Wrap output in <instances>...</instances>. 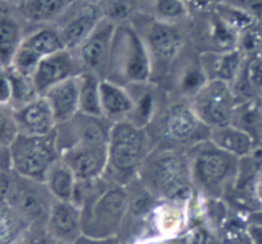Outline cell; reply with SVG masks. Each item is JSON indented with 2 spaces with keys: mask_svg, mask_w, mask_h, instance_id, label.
I'll return each mask as SVG.
<instances>
[{
  "mask_svg": "<svg viewBox=\"0 0 262 244\" xmlns=\"http://www.w3.org/2000/svg\"><path fill=\"white\" fill-rule=\"evenodd\" d=\"M72 202L82 211V235L105 240L119 229L129 209V193L127 187L102 176L92 182H78Z\"/></svg>",
  "mask_w": 262,
  "mask_h": 244,
  "instance_id": "obj_1",
  "label": "cell"
},
{
  "mask_svg": "<svg viewBox=\"0 0 262 244\" xmlns=\"http://www.w3.org/2000/svg\"><path fill=\"white\" fill-rule=\"evenodd\" d=\"M138 179L151 196L165 201L184 202L196 192L187 151L155 147Z\"/></svg>",
  "mask_w": 262,
  "mask_h": 244,
  "instance_id": "obj_2",
  "label": "cell"
},
{
  "mask_svg": "<svg viewBox=\"0 0 262 244\" xmlns=\"http://www.w3.org/2000/svg\"><path fill=\"white\" fill-rule=\"evenodd\" d=\"M152 150V140L147 128L138 127L129 120L114 123L110 128L104 178L128 187L137 181L141 169Z\"/></svg>",
  "mask_w": 262,
  "mask_h": 244,
  "instance_id": "obj_3",
  "label": "cell"
},
{
  "mask_svg": "<svg viewBox=\"0 0 262 244\" xmlns=\"http://www.w3.org/2000/svg\"><path fill=\"white\" fill-rule=\"evenodd\" d=\"M187 155L197 193L206 198L219 199L234 189L242 159L220 150L210 141L193 146L187 151Z\"/></svg>",
  "mask_w": 262,
  "mask_h": 244,
  "instance_id": "obj_4",
  "label": "cell"
},
{
  "mask_svg": "<svg viewBox=\"0 0 262 244\" xmlns=\"http://www.w3.org/2000/svg\"><path fill=\"white\" fill-rule=\"evenodd\" d=\"M151 74L152 56L145 40L132 26H118L105 79L128 87L148 83Z\"/></svg>",
  "mask_w": 262,
  "mask_h": 244,
  "instance_id": "obj_5",
  "label": "cell"
},
{
  "mask_svg": "<svg viewBox=\"0 0 262 244\" xmlns=\"http://www.w3.org/2000/svg\"><path fill=\"white\" fill-rule=\"evenodd\" d=\"M151 124H155L160 145L156 148L188 151L199 143L209 141L210 130L200 120L189 101H176L159 110ZM150 124V125H151Z\"/></svg>",
  "mask_w": 262,
  "mask_h": 244,
  "instance_id": "obj_6",
  "label": "cell"
},
{
  "mask_svg": "<svg viewBox=\"0 0 262 244\" xmlns=\"http://www.w3.org/2000/svg\"><path fill=\"white\" fill-rule=\"evenodd\" d=\"M8 150L13 173L41 184L45 183L54 164L60 160L56 130L48 136L18 135Z\"/></svg>",
  "mask_w": 262,
  "mask_h": 244,
  "instance_id": "obj_7",
  "label": "cell"
},
{
  "mask_svg": "<svg viewBox=\"0 0 262 244\" xmlns=\"http://www.w3.org/2000/svg\"><path fill=\"white\" fill-rule=\"evenodd\" d=\"M189 104L205 125L216 128L232 123L238 102L232 84L224 81L210 79L189 99Z\"/></svg>",
  "mask_w": 262,
  "mask_h": 244,
  "instance_id": "obj_8",
  "label": "cell"
},
{
  "mask_svg": "<svg viewBox=\"0 0 262 244\" xmlns=\"http://www.w3.org/2000/svg\"><path fill=\"white\" fill-rule=\"evenodd\" d=\"M46 194L50 193L45 184L36 183L15 174V179L7 181L3 196L5 197L8 206L12 207L23 219L30 221L43 217L48 219L53 202L46 199Z\"/></svg>",
  "mask_w": 262,
  "mask_h": 244,
  "instance_id": "obj_9",
  "label": "cell"
},
{
  "mask_svg": "<svg viewBox=\"0 0 262 244\" xmlns=\"http://www.w3.org/2000/svg\"><path fill=\"white\" fill-rule=\"evenodd\" d=\"M117 27V23L104 17L91 35L73 51L82 72H92L105 78Z\"/></svg>",
  "mask_w": 262,
  "mask_h": 244,
  "instance_id": "obj_10",
  "label": "cell"
},
{
  "mask_svg": "<svg viewBox=\"0 0 262 244\" xmlns=\"http://www.w3.org/2000/svg\"><path fill=\"white\" fill-rule=\"evenodd\" d=\"M63 49L66 48L56 28H40L25 36L9 68L32 77L41 60Z\"/></svg>",
  "mask_w": 262,
  "mask_h": 244,
  "instance_id": "obj_11",
  "label": "cell"
},
{
  "mask_svg": "<svg viewBox=\"0 0 262 244\" xmlns=\"http://www.w3.org/2000/svg\"><path fill=\"white\" fill-rule=\"evenodd\" d=\"M60 160L73 171L78 182H92L105 175L107 145L71 143L59 150Z\"/></svg>",
  "mask_w": 262,
  "mask_h": 244,
  "instance_id": "obj_12",
  "label": "cell"
},
{
  "mask_svg": "<svg viewBox=\"0 0 262 244\" xmlns=\"http://www.w3.org/2000/svg\"><path fill=\"white\" fill-rule=\"evenodd\" d=\"M81 73V65L74 56L73 51L63 49L41 60L36 71L33 72L32 81L37 90V94L43 96L55 84L72 77L79 76Z\"/></svg>",
  "mask_w": 262,
  "mask_h": 244,
  "instance_id": "obj_13",
  "label": "cell"
},
{
  "mask_svg": "<svg viewBox=\"0 0 262 244\" xmlns=\"http://www.w3.org/2000/svg\"><path fill=\"white\" fill-rule=\"evenodd\" d=\"M13 110L19 135L48 136L58 128L53 110L45 96H37L32 101Z\"/></svg>",
  "mask_w": 262,
  "mask_h": 244,
  "instance_id": "obj_14",
  "label": "cell"
},
{
  "mask_svg": "<svg viewBox=\"0 0 262 244\" xmlns=\"http://www.w3.org/2000/svg\"><path fill=\"white\" fill-rule=\"evenodd\" d=\"M104 18L102 10L95 4L83 3V8L78 12L71 13V17L56 30L60 33L64 48L74 51L97 27Z\"/></svg>",
  "mask_w": 262,
  "mask_h": 244,
  "instance_id": "obj_15",
  "label": "cell"
},
{
  "mask_svg": "<svg viewBox=\"0 0 262 244\" xmlns=\"http://www.w3.org/2000/svg\"><path fill=\"white\" fill-rule=\"evenodd\" d=\"M145 42L151 56L161 61H171L183 49L184 37L173 23L158 19L148 28Z\"/></svg>",
  "mask_w": 262,
  "mask_h": 244,
  "instance_id": "obj_16",
  "label": "cell"
},
{
  "mask_svg": "<svg viewBox=\"0 0 262 244\" xmlns=\"http://www.w3.org/2000/svg\"><path fill=\"white\" fill-rule=\"evenodd\" d=\"M49 230L56 240L73 243L82 235V211L73 202L54 199L48 216Z\"/></svg>",
  "mask_w": 262,
  "mask_h": 244,
  "instance_id": "obj_17",
  "label": "cell"
},
{
  "mask_svg": "<svg viewBox=\"0 0 262 244\" xmlns=\"http://www.w3.org/2000/svg\"><path fill=\"white\" fill-rule=\"evenodd\" d=\"M43 96L53 110L58 127L67 124L79 113V76L55 84Z\"/></svg>",
  "mask_w": 262,
  "mask_h": 244,
  "instance_id": "obj_18",
  "label": "cell"
},
{
  "mask_svg": "<svg viewBox=\"0 0 262 244\" xmlns=\"http://www.w3.org/2000/svg\"><path fill=\"white\" fill-rule=\"evenodd\" d=\"M102 118L112 124L129 119L133 112V99L127 87L101 79L100 83Z\"/></svg>",
  "mask_w": 262,
  "mask_h": 244,
  "instance_id": "obj_19",
  "label": "cell"
},
{
  "mask_svg": "<svg viewBox=\"0 0 262 244\" xmlns=\"http://www.w3.org/2000/svg\"><path fill=\"white\" fill-rule=\"evenodd\" d=\"M245 61L246 58L243 54L238 49H234L230 51H222L202 56L201 65L209 81L217 79L233 84L239 76Z\"/></svg>",
  "mask_w": 262,
  "mask_h": 244,
  "instance_id": "obj_20",
  "label": "cell"
},
{
  "mask_svg": "<svg viewBox=\"0 0 262 244\" xmlns=\"http://www.w3.org/2000/svg\"><path fill=\"white\" fill-rule=\"evenodd\" d=\"M209 141L217 148L238 159L248 158L257 148V143L247 132L233 124L211 128Z\"/></svg>",
  "mask_w": 262,
  "mask_h": 244,
  "instance_id": "obj_21",
  "label": "cell"
},
{
  "mask_svg": "<svg viewBox=\"0 0 262 244\" xmlns=\"http://www.w3.org/2000/svg\"><path fill=\"white\" fill-rule=\"evenodd\" d=\"M133 99V112L129 122L141 128H147L159 113L156 91L148 83L130 84L127 87Z\"/></svg>",
  "mask_w": 262,
  "mask_h": 244,
  "instance_id": "obj_22",
  "label": "cell"
},
{
  "mask_svg": "<svg viewBox=\"0 0 262 244\" xmlns=\"http://www.w3.org/2000/svg\"><path fill=\"white\" fill-rule=\"evenodd\" d=\"M78 181L67 164L59 160L50 169L45 179V187L53 199L61 202H72Z\"/></svg>",
  "mask_w": 262,
  "mask_h": 244,
  "instance_id": "obj_23",
  "label": "cell"
},
{
  "mask_svg": "<svg viewBox=\"0 0 262 244\" xmlns=\"http://www.w3.org/2000/svg\"><path fill=\"white\" fill-rule=\"evenodd\" d=\"M230 124L247 132L258 147L262 141V100L238 102Z\"/></svg>",
  "mask_w": 262,
  "mask_h": 244,
  "instance_id": "obj_24",
  "label": "cell"
},
{
  "mask_svg": "<svg viewBox=\"0 0 262 244\" xmlns=\"http://www.w3.org/2000/svg\"><path fill=\"white\" fill-rule=\"evenodd\" d=\"M101 77L92 72L79 74V113L89 117L102 118L100 83Z\"/></svg>",
  "mask_w": 262,
  "mask_h": 244,
  "instance_id": "obj_25",
  "label": "cell"
},
{
  "mask_svg": "<svg viewBox=\"0 0 262 244\" xmlns=\"http://www.w3.org/2000/svg\"><path fill=\"white\" fill-rule=\"evenodd\" d=\"M22 28L15 18L0 17V66L9 68L23 41Z\"/></svg>",
  "mask_w": 262,
  "mask_h": 244,
  "instance_id": "obj_26",
  "label": "cell"
},
{
  "mask_svg": "<svg viewBox=\"0 0 262 244\" xmlns=\"http://www.w3.org/2000/svg\"><path fill=\"white\" fill-rule=\"evenodd\" d=\"M214 13L228 28L234 31L238 35L260 22V19H257L247 10L227 2H220L219 4H216V7L214 8Z\"/></svg>",
  "mask_w": 262,
  "mask_h": 244,
  "instance_id": "obj_27",
  "label": "cell"
},
{
  "mask_svg": "<svg viewBox=\"0 0 262 244\" xmlns=\"http://www.w3.org/2000/svg\"><path fill=\"white\" fill-rule=\"evenodd\" d=\"M76 0H26V14L33 22H49L61 17Z\"/></svg>",
  "mask_w": 262,
  "mask_h": 244,
  "instance_id": "obj_28",
  "label": "cell"
},
{
  "mask_svg": "<svg viewBox=\"0 0 262 244\" xmlns=\"http://www.w3.org/2000/svg\"><path fill=\"white\" fill-rule=\"evenodd\" d=\"M26 221L8 205L0 206V244H14L25 230Z\"/></svg>",
  "mask_w": 262,
  "mask_h": 244,
  "instance_id": "obj_29",
  "label": "cell"
},
{
  "mask_svg": "<svg viewBox=\"0 0 262 244\" xmlns=\"http://www.w3.org/2000/svg\"><path fill=\"white\" fill-rule=\"evenodd\" d=\"M8 69H9L10 83H12V102H10V106L13 109L22 106V105L27 104V102L32 101L37 96H40L32 81V77L18 73L12 68Z\"/></svg>",
  "mask_w": 262,
  "mask_h": 244,
  "instance_id": "obj_30",
  "label": "cell"
},
{
  "mask_svg": "<svg viewBox=\"0 0 262 244\" xmlns=\"http://www.w3.org/2000/svg\"><path fill=\"white\" fill-rule=\"evenodd\" d=\"M207 82H209V78H207L201 64L200 65L189 64L182 69L178 79V87L184 96L191 99Z\"/></svg>",
  "mask_w": 262,
  "mask_h": 244,
  "instance_id": "obj_31",
  "label": "cell"
},
{
  "mask_svg": "<svg viewBox=\"0 0 262 244\" xmlns=\"http://www.w3.org/2000/svg\"><path fill=\"white\" fill-rule=\"evenodd\" d=\"M237 49L246 59H253L262 55V31L260 22L241 33L238 37Z\"/></svg>",
  "mask_w": 262,
  "mask_h": 244,
  "instance_id": "obj_32",
  "label": "cell"
},
{
  "mask_svg": "<svg viewBox=\"0 0 262 244\" xmlns=\"http://www.w3.org/2000/svg\"><path fill=\"white\" fill-rule=\"evenodd\" d=\"M155 9L159 20L173 23L188 15L186 0H155Z\"/></svg>",
  "mask_w": 262,
  "mask_h": 244,
  "instance_id": "obj_33",
  "label": "cell"
},
{
  "mask_svg": "<svg viewBox=\"0 0 262 244\" xmlns=\"http://www.w3.org/2000/svg\"><path fill=\"white\" fill-rule=\"evenodd\" d=\"M18 135L19 132L13 107L10 105H0V146L9 148Z\"/></svg>",
  "mask_w": 262,
  "mask_h": 244,
  "instance_id": "obj_34",
  "label": "cell"
},
{
  "mask_svg": "<svg viewBox=\"0 0 262 244\" xmlns=\"http://www.w3.org/2000/svg\"><path fill=\"white\" fill-rule=\"evenodd\" d=\"M135 3L133 0H107L102 15L114 23H119L127 19L133 12Z\"/></svg>",
  "mask_w": 262,
  "mask_h": 244,
  "instance_id": "obj_35",
  "label": "cell"
},
{
  "mask_svg": "<svg viewBox=\"0 0 262 244\" xmlns=\"http://www.w3.org/2000/svg\"><path fill=\"white\" fill-rule=\"evenodd\" d=\"M12 102V83L9 69L0 66V105H10Z\"/></svg>",
  "mask_w": 262,
  "mask_h": 244,
  "instance_id": "obj_36",
  "label": "cell"
},
{
  "mask_svg": "<svg viewBox=\"0 0 262 244\" xmlns=\"http://www.w3.org/2000/svg\"><path fill=\"white\" fill-rule=\"evenodd\" d=\"M223 2L237 5L255 15L257 19H262V0H223Z\"/></svg>",
  "mask_w": 262,
  "mask_h": 244,
  "instance_id": "obj_37",
  "label": "cell"
},
{
  "mask_svg": "<svg viewBox=\"0 0 262 244\" xmlns=\"http://www.w3.org/2000/svg\"><path fill=\"white\" fill-rule=\"evenodd\" d=\"M220 2H223V0H186L188 8L192 7L196 10H201V12L211 9V8L214 9Z\"/></svg>",
  "mask_w": 262,
  "mask_h": 244,
  "instance_id": "obj_38",
  "label": "cell"
},
{
  "mask_svg": "<svg viewBox=\"0 0 262 244\" xmlns=\"http://www.w3.org/2000/svg\"><path fill=\"white\" fill-rule=\"evenodd\" d=\"M209 233L204 228H196L189 238V244H209Z\"/></svg>",
  "mask_w": 262,
  "mask_h": 244,
  "instance_id": "obj_39",
  "label": "cell"
},
{
  "mask_svg": "<svg viewBox=\"0 0 262 244\" xmlns=\"http://www.w3.org/2000/svg\"><path fill=\"white\" fill-rule=\"evenodd\" d=\"M248 235H250L252 244H262V225L250 224V227H248Z\"/></svg>",
  "mask_w": 262,
  "mask_h": 244,
  "instance_id": "obj_40",
  "label": "cell"
},
{
  "mask_svg": "<svg viewBox=\"0 0 262 244\" xmlns=\"http://www.w3.org/2000/svg\"><path fill=\"white\" fill-rule=\"evenodd\" d=\"M255 194L258 204H260V206L262 207V175L258 176L257 179V183H256V187H255Z\"/></svg>",
  "mask_w": 262,
  "mask_h": 244,
  "instance_id": "obj_41",
  "label": "cell"
},
{
  "mask_svg": "<svg viewBox=\"0 0 262 244\" xmlns=\"http://www.w3.org/2000/svg\"><path fill=\"white\" fill-rule=\"evenodd\" d=\"M251 220L252 223L251 224H261L262 225V207L258 209L257 211H253L252 215H251Z\"/></svg>",
  "mask_w": 262,
  "mask_h": 244,
  "instance_id": "obj_42",
  "label": "cell"
},
{
  "mask_svg": "<svg viewBox=\"0 0 262 244\" xmlns=\"http://www.w3.org/2000/svg\"><path fill=\"white\" fill-rule=\"evenodd\" d=\"M5 2L10 3V4H25L26 0H5Z\"/></svg>",
  "mask_w": 262,
  "mask_h": 244,
  "instance_id": "obj_43",
  "label": "cell"
},
{
  "mask_svg": "<svg viewBox=\"0 0 262 244\" xmlns=\"http://www.w3.org/2000/svg\"><path fill=\"white\" fill-rule=\"evenodd\" d=\"M82 3H87V4H96V3H99L100 0H81Z\"/></svg>",
  "mask_w": 262,
  "mask_h": 244,
  "instance_id": "obj_44",
  "label": "cell"
},
{
  "mask_svg": "<svg viewBox=\"0 0 262 244\" xmlns=\"http://www.w3.org/2000/svg\"><path fill=\"white\" fill-rule=\"evenodd\" d=\"M55 244H72V243H68V242H60V240H56Z\"/></svg>",
  "mask_w": 262,
  "mask_h": 244,
  "instance_id": "obj_45",
  "label": "cell"
},
{
  "mask_svg": "<svg viewBox=\"0 0 262 244\" xmlns=\"http://www.w3.org/2000/svg\"><path fill=\"white\" fill-rule=\"evenodd\" d=\"M14 244H23L22 242H19V240H18V242L17 243H14Z\"/></svg>",
  "mask_w": 262,
  "mask_h": 244,
  "instance_id": "obj_46",
  "label": "cell"
},
{
  "mask_svg": "<svg viewBox=\"0 0 262 244\" xmlns=\"http://www.w3.org/2000/svg\"><path fill=\"white\" fill-rule=\"evenodd\" d=\"M38 244H42V243H38Z\"/></svg>",
  "mask_w": 262,
  "mask_h": 244,
  "instance_id": "obj_47",
  "label": "cell"
}]
</instances>
